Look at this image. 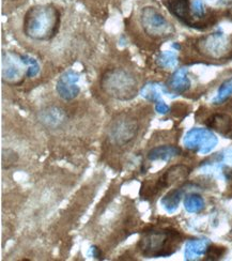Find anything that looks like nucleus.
<instances>
[{"label": "nucleus", "instance_id": "nucleus-21", "mask_svg": "<svg viewBox=\"0 0 232 261\" xmlns=\"http://www.w3.org/2000/svg\"><path fill=\"white\" fill-rule=\"evenodd\" d=\"M232 95V77L225 80L218 88L216 96L213 100V104L220 105L225 103L227 100Z\"/></svg>", "mask_w": 232, "mask_h": 261}, {"label": "nucleus", "instance_id": "nucleus-19", "mask_svg": "<svg viewBox=\"0 0 232 261\" xmlns=\"http://www.w3.org/2000/svg\"><path fill=\"white\" fill-rule=\"evenodd\" d=\"M160 89H162V86L160 85L155 83H149L143 87L140 93L147 100V101L158 102L160 101V97H162Z\"/></svg>", "mask_w": 232, "mask_h": 261}, {"label": "nucleus", "instance_id": "nucleus-9", "mask_svg": "<svg viewBox=\"0 0 232 261\" xmlns=\"http://www.w3.org/2000/svg\"><path fill=\"white\" fill-rule=\"evenodd\" d=\"M79 80V74L73 70H69L59 77L56 84V91L58 95L63 99L64 101H72L80 92V89L77 86Z\"/></svg>", "mask_w": 232, "mask_h": 261}, {"label": "nucleus", "instance_id": "nucleus-3", "mask_svg": "<svg viewBox=\"0 0 232 261\" xmlns=\"http://www.w3.org/2000/svg\"><path fill=\"white\" fill-rule=\"evenodd\" d=\"M101 87L103 91L119 101H129L138 92L136 77L124 69H112L102 76Z\"/></svg>", "mask_w": 232, "mask_h": 261}, {"label": "nucleus", "instance_id": "nucleus-15", "mask_svg": "<svg viewBox=\"0 0 232 261\" xmlns=\"http://www.w3.org/2000/svg\"><path fill=\"white\" fill-rule=\"evenodd\" d=\"M65 120L63 110L58 107H48L40 113V121L48 127H58Z\"/></svg>", "mask_w": 232, "mask_h": 261}, {"label": "nucleus", "instance_id": "nucleus-1", "mask_svg": "<svg viewBox=\"0 0 232 261\" xmlns=\"http://www.w3.org/2000/svg\"><path fill=\"white\" fill-rule=\"evenodd\" d=\"M60 25V13L52 5H38L30 8L24 18L26 37L47 41L56 36Z\"/></svg>", "mask_w": 232, "mask_h": 261}, {"label": "nucleus", "instance_id": "nucleus-12", "mask_svg": "<svg viewBox=\"0 0 232 261\" xmlns=\"http://www.w3.org/2000/svg\"><path fill=\"white\" fill-rule=\"evenodd\" d=\"M209 128L216 130L217 133L225 137L232 134V118L227 114H215L207 120Z\"/></svg>", "mask_w": 232, "mask_h": 261}, {"label": "nucleus", "instance_id": "nucleus-20", "mask_svg": "<svg viewBox=\"0 0 232 261\" xmlns=\"http://www.w3.org/2000/svg\"><path fill=\"white\" fill-rule=\"evenodd\" d=\"M156 64L165 70L174 69L178 64V57L174 52H162L156 58Z\"/></svg>", "mask_w": 232, "mask_h": 261}, {"label": "nucleus", "instance_id": "nucleus-2", "mask_svg": "<svg viewBox=\"0 0 232 261\" xmlns=\"http://www.w3.org/2000/svg\"><path fill=\"white\" fill-rule=\"evenodd\" d=\"M182 238L174 229H151L141 236L138 248L147 258L168 257L179 249Z\"/></svg>", "mask_w": 232, "mask_h": 261}, {"label": "nucleus", "instance_id": "nucleus-26", "mask_svg": "<svg viewBox=\"0 0 232 261\" xmlns=\"http://www.w3.org/2000/svg\"><path fill=\"white\" fill-rule=\"evenodd\" d=\"M90 253H91L92 257H94V258H96V259H98L100 256H101V250H100L98 247H96V246L90 247Z\"/></svg>", "mask_w": 232, "mask_h": 261}, {"label": "nucleus", "instance_id": "nucleus-5", "mask_svg": "<svg viewBox=\"0 0 232 261\" xmlns=\"http://www.w3.org/2000/svg\"><path fill=\"white\" fill-rule=\"evenodd\" d=\"M140 21L145 32L152 38L165 39L175 34L173 24L153 7H146L141 10Z\"/></svg>", "mask_w": 232, "mask_h": 261}, {"label": "nucleus", "instance_id": "nucleus-8", "mask_svg": "<svg viewBox=\"0 0 232 261\" xmlns=\"http://www.w3.org/2000/svg\"><path fill=\"white\" fill-rule=\"evenodd\" d=\"M27 66L22 56L13 53H6L3 56V79L9 85H19L27 75Z\"/></svg>", "mask_w": 232, "mask_h": 261}, {"label": "nucleus", "instance_id": "nucleus-6", "mask_svg": "<svg viewBox=\"0 0 232 261\" xmlns=\"http://www.w3.org/2000/svg\"><path fill=\"white\" fill-rule=\"evenodd\" d=\"M138 133V122L128 115L118 116L109 126V137L118 146H124L136 137Z\"/></svg>", "mask_w": 232, "mask_h": 261}, {"label": "nucleus", "instance_id": "nucleus-25", "mask_svg": "<svg viewBox=\"0 0 232 261\" xmlns=\"http://www.w3.org/2000/svg\"><path fill=\"white\" fill-rule=\"evenodd\" d=\"M155 110L159 115H166V114L169 113L170 108H169V106L164 101H162V100H160V101L156 102Z\"/></svg>", "mask_w": 232, "mask_h": 261}, {"label": "nucleus", "instance_id": "nucleus-17", "mask_svg": "<svg viewBox=\"0 0 232 261\" xmlns=\"http://www.w3.org/2000/svg\"><path fill=\"white\" fill-rule=\"evenodd\" d=\"M183 190L182 189H173L168 192L160 200V204H162L163 208L167 211L168 213H175L179 208L181 198H182Z\"/></svg>", "mask_w": 232, "mask_h": 261}, {"label": "nucleus", "instance_id": "nucleus-7", "mask_svg": "<svg viewBox=\"0 0 232 261\" xmlns=\"http://www.w3.org/2000/svg\"><path fill=\"white\" fill-rule=\"evenodd\" d=\"M183 144L186 149L191 151L200 154H208L217 146L218 139L212 130L195 127L189 129L185 134Z\"/></svg>", "mask_w": 232, "mask_h": 261}, {"label": "nucleus", "instance_id": "nucleus-11", "mask_svg": "<svg viewBox=\"0 0 232 261\" xmlns=\"http://www.w3.org/2000/svg\"><path fill=\"white\" fill-rule=\"evenodd\" d=\"M209 246L210 242L206 239H193L187 241L184 250L185 260H199L201 257L206 256Z\"/></svg>", "mask_w": 232, "mask_h": 261}, {"label": "nucleus", "instance_id": "nucleus-16", "mask_svg": "<svg viewBox=\"0 0 232 261\" xmlns=\"http://www.w3.org/2000/svg\"><path fill=\"white\" fill-rule=\"evenodd\" d=\"M180 154V148L171 145H165L151 149L148 152V158L150 160H164V162H168V160L173 159Z\"/></svg>", "mask_w": 232, "mask_h": 261}, {"label": "nucleus", "instance_id": "nucleus-14", "mask_svg": "<svg viewBox=\"0 0 232 261\" xmlns=\"http://www.w3.org/2000/svg\"><path fill=\"white\" fill-rule=\"evenodd\" d=\"M167 85L170 88L171 91L175 93L181 94L186 92L190 88V80L187 76V69L182 68L177 70V71L169 78Z\"/></svg>", "mask_w": 232, "mask_h": 261}, {"label": "nucleus", "instance_id": "nucleus-13", "mask_svg": "<svg viewBox=\"0 0 232 261\" xmlns=\"http://www.w3.org/2000/svg\"><path fill=\"white\" fill-rule=\"evenodd\" d=\"M166 6L169 12L182 21L185 24L190 25V5L189 0H167Z\"/></svg>", "mask_w": 232, "mask_h": 261}, {"label": "nucleus", "instance_id": "nucleus-10", "mask_svg": "<svg viewBox=\"0 0 232 261\" xmlns=\"http://www.w3.org/2000/svg\"><path fill=\"white\" fill-rule=\"evenodd\" d=\"M190 174V168L185 165H175L170 167L167 172L158 179L156 186L158 189L179 183L188 177Z\"/></svg>", "mask_w": 232, "mask_h": 261}, {"label": "nucleus", "instance_id": "nucleus-4", "mask_svg": "<svg viewBox=\"0 0 232 261\" xmlns=\"http://www.w3.org/2000/svg\"><path fill=\"white\" fill-rule=\"evenodd\" d=\"M197 52L207 58L221 60L232 56V36L213 32L200 38L196 42Z\"/></svg>", "mask_w": 232, "mask_h": 261}, {"label": "nucleus", "instance_id": "nucleus-18", "mask_svg": "<svg viewBox=\"0 0 232 261\" xmlns=\"http://www.w3.org/2000/svg\"><path fill=\"white\" fill-rule=\"evenodd\" d=\"M184 208L189 213H199L205 208V200L198 194H189L184 199Z\"/></svg>", "mask_w": 232, "mask_h": 261}, {"label": "nucleus", "instance_id": "nucleus-23", "mask_svg": "<svg viewBox=\"0 0 232 261\" xmlns=\"http://www.w3.org/2000/svg\"><path fill=\"white\" fill-rule=\"evenodd\" d=\"M226 252L225 247H220V246H209L207 254H206V259L207 260H217L220 259L221 257L224 256Z\"/></svg>", "mask_w": 232, "mask_h": 261}, {"label": "nucleus", "instance_id": "nucleus-24", "mask_svg": "<svg viewBox=\"0 0 232 261\" xmlns=\"http://www.w3.org/2000/svg\"><path fill=\"white\" fill-rule=\"evenodd\" d=\"M190 12L191 15H194L198 18L203 17L205 15V5L201 0H193L190 5Z\"/></svg>", "mask_w": 232, "mask_h": 261}, {"label": "nucleus", "instance_id": "nucleus-22", "mask_svg": "<svg viewBox=\"0 0 232 261\" xmlns=\"http://www.w3.org/2000/svg\"><path fill=\"white\" fill-rule=\"evenodd\" d=\"M22 58L24 60L25 64L27 66V77H35L39 74L40 72V66L38 63L37 60L32 57H30L28 55H22Z\"/></svg>", "mask_w": 232, "mask_h": 261}]
</instances>
